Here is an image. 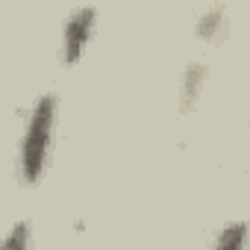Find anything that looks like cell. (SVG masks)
<instances>
[{
  "label": "cell",
  "mask_w": 250,
  "mask_h": 250,
  "mask_svg": "<svg viewBox=\"0 0 250 250\" xmlns=\"http://www.w3.org/2000/svg\"><path fill=\"white\" fill-rule=\"evenodd\" d=\"M56 118H59V100L53 91L42 94L30 106L24 133H21V147H18V174L24 186H39L47 174V165L53 156Z\"/></svg>",
  "instance_id": "6da1fadb"
},
{
  "label": "cell",
  "mask_w": 250,
  "mask_h": 250,
  "mask_svg": "<svg viewBox=\"0 0 250 250\" xmlns=\"http://www.w3.org/2000/svg\"><path fill=\"white\" fill-rule=\"evenodd\" d=\"M97 30V9L94 6H77L62 27V62L77 65Z\"/></svg>",
  "instance_id": "7a4b0ae2"
},
{
  "label": "cell",
  "mask_w": 250,
  "mask_h": 250,
  "mask_svg": "<svg viewBox=\"0 0 250 250\" xmlns=\"http://www.w3.org/2000/svg\"><path fill=\"white\" fill-rule=\"evenodd\" d=\"M224 33H227V9L221 3H215L197 18V36L203 42H218Z\"/></svg>",
  "instance_id": "3957f363"
},
{
  "label": "cell",
  "mask_w": 250,
  "mask_h": 250,
  "mask_svg": "<svg viewBox=\"0 0 250 250\" xmlns=\"http://www.w3.org/2000/svg\"><path fill=\"white\" fill-rule=\"evenodd\" d=\"M244 241H247V221L235 218V221L221 227V232L215 235L212 250H244Z\"/></svg>",
  "instance_id": "277c9868"
},
{
  "label": "cell",
  "mask_w": 250,
  "mask_h": 250,
  "mask_svg": "<svg viewBox=\"0 0 250 250\" xmlns=\"http://www.w3.org/2000/svg\"><path fill=\"white\" fill-rule=\"evenodd\" d=\"M203 83H206V65L203 62H191L188 71L183 74V109H191L197 103V97L203 94Z\"/></svg>",
  "instance_id": "5b68a950"
},
{
  "label": "cell",
  "mask_w": 250,
  "mask_h": 250,
  "mask_svg": "<svg viewBox=\"0 0 250 250\" xmlns=\"http://www.w3.org/2000/svg\"><path fill=\"white\" fill-rule=\"evenodd\" d=\"M0 250H33V224L15 221L6 229V235L0 238Z\"/></svg>",
  "instance_id": "8992f818"
}]
</instances>
